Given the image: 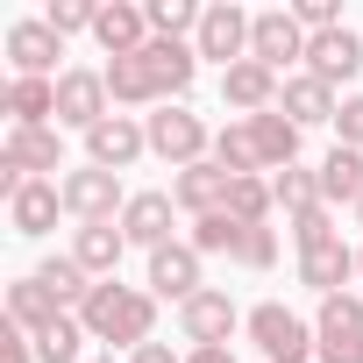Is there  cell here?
Instances as JSON below:
<instances>
[{
    "label": "cell",
    "instance_id": "cell-27",
    "mask_svg": "<svg viewBox=\"0 0 363 363\" xmlns=\"http://www.w3.org/2000/svg\"><path fill=\"white\" fill-rule=\"evenodd\" d=\"M250 135H257V150H264V171H292V164H299V135H306V128H299V121H285L278 107H271V114H257V121H250Z\"/></svg>",
    "mask_w": 363,
    "mask_h": 363
},
{
    "label": "cell",
    "instance_id": "cell-21",
    "mask_svg": "<svg viewBox=\"0 0 363 363\" xmlns=\"http://www.w3.org/2000/svg\"><path fill=\"white\" fill-rule=\"evenodd\" d=\"M72 257L107 285L114 271H121V257H128V235H121V221H79V235H72Z\"/></svg>",
    "mask_w": 363,
    "mask_h": 363
},
{
    "label": "cell",
    "instance_id": "cell-43",
    "mask_svg": "<svg viewBox=\"0 0 363 363\" xmlns=\"http://www.w3.org/2000/svg\"><path fill=\"white\" fill-rule=\"evenodd\" d=\"M186 363H235V349H193Z\"/></svg>",
    "mask_w": 363,
    "mask_h": 363
},
{
    "label": "cell",
    "instance_id": "cell-29",
    "mask_svg": "<svg viewBox=\"0 0 363 363\" xmlns=\"http://www.w3.org/2000/svg\"><path fill=\"white\" fill-rule=\"evenodd\" d=\"M320 200H328V207H342V200L356 207V200H363V150H342V143H335V150L320 157Z\"/></svg>",
    "mask_w": 363,
    "mask_h": 363
},
{
    "label": "cell",
    "instance_id": "cell-10",
    "mask_svg": "<svg viewBox=\"0 0 363 363\" xmlns=\"http://www.w3.org/2000/svg\"><path fill=\"white\" fill-rule=\"evenodd\" d=\"M250 57L271 65V72H285V65L306 57V29L292 22V8H264V15L250 22Z\"/></svg>",
    "mask_w": 363,
    "mask_h": 363
},
{
    "label": "cell",
    "instance_id": "cell-13",
    "mask_svg": "<svg viewBox=\"0 0 363 363\" xmlns=\"http://www.w3.org/2000/svg\"><path fill=\"white\" fill-rule=\"evenodd\" d=\"M200 250L193 242H164V250H150V292L157 299H178V306H186V299H200L207 285H200Z\"/></svg>",
    "mask_w": 363,
    "mask_h": 363
},
{
    "label": "cell",
    "instance_id": "cell-31",
    "mask_svg": "<svg viewBox=\"0 0 363 363\" xmlns=\"http://www.w3.org/2000/svg\"><path fill=\"white\" fill-rule=\"evenodd\" d=\"M214 164H221L228 178H264V150H257L250 121H228V128L214 135Z\"/></svg>",
    "mask_w": 363,
    "mask_h": 363
},
{
    "label": "cell",
    "instance_id": "cell-9",
    "mask_svg": "<svg viewBox=\"0 0 363 363\" xmlns=\"http://www.w3.org/2000/svg\"><path fill=\"white\" fill-rule=\"evenodd\" d=\"M278 93H285V79H278L271 65H257V57H242V65H228V72H221V107H235L242 121L271 114V107H278Z\"/></svg>",
    "mask_w": 363,
    "mask_h": 363
},
{
    "label": "cell",
    "instance_id": "cell-23",
    "mask_svg": "<svg viewBox=\"0 0 363 363\" xmlns=\"http://www.w3.org/2000/svg\"><path fill=\"white\" fill-rule=\"evenodd\" d=\"M0 107L15 128H57V79H8Z\"/></svg>",
    "mask_w": 363,
    "mask_h": 363
},
{
    "label": "cell",
    "instance_id": "cell-20",
    "mask_svg": "<svg viewBox=\"0 0 363 363\" xmlns=\"http://www.w3.org/2000/svg\"><path fill=\"white\" fill-rule=\"evenodd\" d=\"M278 114H285V121H299V128H320V121H335V114H342V100H335V86H320L313 72H292V79H285V93H278Z\"/></svg>",
    "mask_w": 363,
    "mask_h": 363
},
{
    "label": "cell",
    "instance_id": "cell-18",
    "mask_svg": "<svg viewBox=\"0 0 363 363\" xmlns=\"http://www.w3.org/2000/svg\"><path fill=\"white\" fill-rule=\"evenodd\" d=\"M0 164H15L22 178L65 171V135H57V128H8V143H0Z\"/></svg>",
    "mask_w": 363,
    "mask_h": 363
},
{
    "label": "cell",
    "instance_id": "cell-19",
    "mask_svg": "<svg viewBox=\"0 0 363 363\" xmlns=\"http://www.w3.org/2000/svg\"><path fill=\"white\" fill-rule=\"evenodd\" d=\"M171 193H128V207H121V235H128V250H164L171 242Z\"/></svg>",
    "mask_w": 363,
    "mask_h": 363
},
{
    "label": "cell",
    "instance_id": "cell-5",
    "mask_svg": "<svg viewBox=\"0 0 363 363\" xmlns=\"http://www.w3.org/2000/svg\"><path fill=\"white\" fill-rule=\"evenodd\" d=\"M57 186H65V214H79V221H121V207H128L121 178H114V171H100V164L65 171Z\"/></svg>",
    "mask_w": 363,
    "mask_h": 363
},
{
    "label": "cell",
    "instance_id": "cell-44",
    "mask_svg": "<svg viewBox=\"0 0 363 363\" xmlns=\"http://www.w3.org/2000/svg\"><path fill=\"white\" fill-rule=\"evenodd\" d=\"M356 221H363V200H356Z\"/></svg>",
    "mask_w": 363,
    "mask_h": 363
},
{
    "label": "cell",
    "instance_id": "cell-2",
    "mask_svg": "<svg viewBox=\"0 0 363 363\" xmlns=\"http://www.w3.org/2000/svg\"><path fill=\"white\" fill-rule=\"evenodd\" d=\"M143 128H150V157H164L171 171H186V164H200V157L214 150L207 121H200L193 107H178V100H171V107H157V114H150Z\"/></svg>",
    "mask_w": 363,
    "mask_h": 363
},
{
    "label": "cell",
    "instance_id": "cell-25",
    "mask_svg": "<svg viewBox=\"0 0 363 363\" xmlns=\"http://www.w3.org/2000/svg\"><path fill=\"white\" fill-rule=\"evenodd\" d=\"M349 278H356V250H349V242H328V250H306V257H299V285L320 292V299H335Z\"/></svg>",
    "mask_w": 363,
    "mask_h": 363
},
{
    "label": "cell",
    "instance_id": "cell-8",
    "mask_svg": "<svg viewBox=\"0 0 363 363\" xmlns=\"http://www.w3.org/2000/svg\"><path fill=\"white\" fill-rule=\"evenodd\" d=\"M250 22H257V15H242L235 0H214V8L200 15L193 50H200V57H214V65L228 72V65H242V57H250Z\"/></svg>",
    "mask_w": 363,
    "mask_h": 363
},
{
    "label": "cell",
    "instance_id": "cell-33",
    "mask_svg": "<svg viewBox=\"0 0 363 363\" xmlns=\"http://www.w3.org/2000/svg\"><path fill=\"white\" fill-rule=\"evenodd\" d=\"M150 36H164V43H186V36H200V15L207 8H193V0H150Z\"/></svg>",
    "mask_w": 363,
    "mask_h": 363
},
{
    "label": "cell",
    "instance_id": "cell-3",
    "mask_svg": "<svg viewBox=\"0 0 363 363\" xmlns=\"http://www.w3.org/2000/svg\"><path fill=\"white\" fill-rule=\"evenodd\" d=\"M250 342L264 349V363H306L313 356V328L292 313V306H278V299H264V306H250Z\"/></svg>",
    "mask_w": 363,
    "mask_h": 363
},
{
    "label": "cell",
    "instance_id": "cell-15",
    "mask_svg": "<svg viewBox=\"0 0 363 363\" xmlns=\"http://www.w3.org/2000/svg\"><path fill=\"white\" fill-rule=\"evenodd\" d=\"M228 186H235V178H228L214 157H200V164H186V171L171 178V200L200 221V214H221V207H228Z\"/></svg>",
    "mask_w": 363,
    "mask_h": 363
},
{
    "label": "cell",
    "instance_id": "cell-17",
    "mask_svg": "<svg viewBox=\"0 0 363 363\" xmlns=\"http://www.w3.org/2000/svg\"><path fill=\"white\" fill-rule=\"evenodd\" d=\"M57 214H65V186H57V178H29V186L8 200V221H15V235H50L57 228Z\"/></svg>",
    "mask_w": 363,
    "mask_h": 363
},
{
    "label": "cell",
    "instance_id": "cell-35",
    "mask_svg": "<svg viewBox=\"0 0 363 363\" xmlns=\"http://www.w3.org/2000/svg\"><path fill=\"white\" fill-rule=\"evenodd\" d=\"M228 214H235L242 228L271 221V214H278V200H271V178H235V186H228Z\"/></svg>",
    "mask_w": 363,
    "mask_h": 363
},
{
    "label": "cell",
    "instance_id": "cell-22",
    "mask_svg": "<svg viewBox=\"0 0 363 363\" xmlns=\"http://www.w3.org/2000/svg\"><path fill=\"white\" fill-rule=\"evenodd\" d=\"M143 57H150V72H157L164 107H171V100H186V86L200 79V50H193V43H164V36H150V43H143Z\"/></svg>",
    "mask_w": 363,
    "mask_h": 363
},
{
    "label": "cell",
    "instance_id": "cell-12",
    "mask_svg": "<svg viewBox=\"0 0 363 363\" xmlns=\"http://www.w3.org/2000/svg\"><path fill=\"white\" fill-rule=\"evenodd\" d=\"M143 150H150V128H143L135 114H107V121L86 135V164H100V171H114V178H121Z\"/></svg>",
    "mask_w": 363,
    "mask_h": 363
},
{
    "label": "cell",
    "instance_id": "cell-36",
    "mask_svg": "<svg viewBox=\"0 0 363 363\" xmlns=\"http://www.w3.org/2000/svg\"><path fill=\"white\" fill-rule=\"evenodd\" d=\"M292 242H299V257H306V250H328V242H342V228H335V207H313V214H299V221H292Z\"/></svg>",
    "mask_w": 363,
    "mask_h": 363
},
{
    "label": "cell",
    "instance_id": "cell-24",
    "mask_svg": "<svg viewBox=\"0 0 363 363\" xmlns=\"http://www.w3.org/2000/svg\"><path fill=\"white\" fill-rule=\"evenodd\" d=\"M107 93H114V107H164L157 72H150L143 50H135V57H107Z\"/></svg>",
    "mask_w": 363,
    "mask_h": 363
},
{
    "label": "cell",
    "instance_id": "cell-45",
    "mask_svg": "<svg viewBox=\"0 0 363 363\" xmlns=\"http://www.w3.org/2000/svg\"><path fill=\"white\" fill-rule=\"evenodd\" d=\"M93 363H114V356H93Z\"/></svg>",
    "mask_w": 363,
    "mask_h": 363
},
{
    "label": "cell",
    "instance_id": "cell-14",
    "mask_svg": "<svg viewBox=\"0 0 363 363\" xmlns=\"http://www.w3.org/2000/svg\"><path fill=\"white\" fill-rule=\"evenodd\" d=\"M306 72L320 79V86H342V79H356L363 72V36L342 22V29H328V36H306Z\"/></svg>",
    "mask_w": 363,
    "mask_h": 363
},
{
    "label": "cell",
    "instance_id": "cell-41",
    "mask_svg": "<svg viewBox=\"0 0 363 363\" xmlns=\"http://www.w3.org/2000/svg\"><path fill=\"white\" fill-rule=\"evenodd\" d=\"M0 363H36V335L15 328V320H0Z\"/></svg>",
    "mask_w": 363,
    "mask_h": 363
},
{
    "label": "cell",
    "instance_id": "cell-39",
    "mask_svg": "<svg viewBox=\"0 0 363 363\" xmlns=\"http://www.w3.org/2000/svg\"><path fill=\"white\" fill-rule=\"evenodd\" d=\"M292 22H299L306 36H328V29H342V8H335V0H299Z\"/></svg>",
    "mask_w": 363,
    "mask_h": 363
},
{
    "label": "cell",
    "instance_id": "cell-11",
    "mask_svg": "<svg viewBox=\"0 0 363 363\" xmlns=\"http://www.w3.org/2000/svg\"><path fill=\"white\" fill-rule=\"evenodd\" d=\"M57 57H65V36H57L43 15L8 29V65H15V79H50V72H57ZM57 79H65V72H57Z\"/></svg>",
    "mask_w": 363,
    "mask_h": 363
},
{
    "label": "cell",
    "instance_id": "cell-28",
    "mask_svg": "<svg viewBox=\"0 0 363 363\" xmlns=\"http://www.w3.org/2000/svg\"><path fill=\"white\" fill-rule=\"evenodd\" d=\"M57 313H65V306H57V299H50V285H43V278H36V271H29V278H15V285H8V320H15V328H29V335H43V328H50V320H57Z\"/></svg>",
    "mask_w": 363,
    "mask_h": 363
},
{
    "label": "cell",
    "instance_id": "cell-34",
    "mask_svg": "<svg viewBox=\"0 0 363 363\" xmlns=\"http://www.w3.org/2000/svg\"><path fill=\"white\" fill-rule=\"evenodd\" d=\"M186 242H193L200 257H235V250H242V221H235L228 207H221V214H200Z\"/></svg>",
    "mask_w": 363,
    "mask_h": 363
},
{
    "label": "cell",
    "instance_id": "cell-40",
    "mask_svg": "<svg viewBox=\"0 0 363 363\" xmlns=\"http://www.w3.org/2000/svg\"><path fill=\"white\" fill-rule=\"evenodd\" d=\"M335 143H342V150H363V93L342 100V114H335Z\"/></svg>",
    "mask_w": 363,
    "mask_h": 363
},
{
    "label": "cell",
    "instance_id": "cell-6",
    "mask_svg": "<svg viewBox=\"0 0 363 363\" xmlns=\"http://www.w3.org/2000/svg\"><path fill=\"white\" fill-rule=\"evenodd\" d=\"M242 320H250V313H242L228 292H214V285H207L200 299H186V306H178V335H186L193 349H228V335H235Z\"/></svg>",
    "mask_w": 363,
    "mask_h": 363
},
{
    "label": "cell",
    "instance_id": "cell-32",
    "mask_svg": "<svg viewBox=\"0 0 363 363\" xmlns=\"http://www.w3.org/2000/svg\"><path fill=\"white\" fill-rule=\"evenodd\" d=\"M93 335H86V320L79 313H57L43 335H36V363H79V349H86Z\"/></svg>",
    "mask_w": 363,
    "mask_h": 363
},
{
    "label": "cell",
    "instance_id": "cell-37",
    "mask_svg": "<svg viewBox=\"0 0 363 363\" xmlns=\"http://www.w3.org/2000/svg\"><path fill=\"white\" fill-rule=\"evenodd\" d=\"M235 264H242V271H271V264H278V228H271V221L242 228V250H235Z\"/></svg>",
    "mask_w": 363,
    "mask_h": 363
},
{
    "label": "cell",
    "instance_id": "cell-1",
    "mask_svg": "<svg viewBox=\"0 0 363 363\" xmlns=\"http://www.w3.org/2000/svg\"><path fill=\"white\" fill-rule=\"evenodd\" d=\"M79 320H86V335H93V342H114V349H128V356H135V349L150 342V328H157V292L107 278V285H93V299L79 306Z\"/></svg>",
    "mask_w": 363,
    "mask_h": 363
},
{
    "label": "cell",
    "instance_id": "cell-7",
    "mask_svg": "<svg viewBox=\"0 0 363 363\" xmlns=\"http://www.w3.org/2000/svg\"><path fill=\"white\" fill-rule=\"evenodd\" d=\"M107 114H114L107 72H86V65H79V72H65V79H57V128H86V135H93Z\"/></svg>",
    "mask_w": 363,
    "mask_h": 363
},
{
    "label": "cell",
    "instance_id": "cell-30",
    "mask_svg": "<svg viewBox=\"0 0 363 363\" xmlns=\"http://www.w3.org/2000/svg\"><path fill=\"white\" fill-rule=\"evenodd\" d=\"M271 200H278V214H285V221H299V214L328 207V200H320V171H306V164H292V171H271Z\"/></svg>",
    "mask_w": 363,
    "mask_h": 363
},
{
    "label": "cell",
    "instance_id": "cell-26",
    "mask_svg": "<svg viewBox=\"0 0 363 363\" xmlns=\"http://www.w3.org/2000/svg\"><path fill=\"white\" fill-rule=\"evenodd\" d=\"M36 278L50 285V299H57L65 313H79V306L93 299V285H100V278H93V271H86L72 250H65V257H43V264H36Z\"/></svg>",
    "mask_w": 363,
    "mask_h": 363
},
{
    "label": "cell",
    "instance_id": "cell-38",
    "mask_svg": "<svg viewBox=\"0 0 363 363\" xmlns=\"http://www.w3.org/2000/svg\"><path fill=\"white\" fill-rule=\"evenodd\" d=\"M43 22H50L57 36H79V29H93V22H100V0H50Z\"/></svg>",
    "mask_w": 363,
    "mask_h": 363
},
{
    "label": "cell",
    "instance_id": "cell-16",
    "mask_svg": "<svg viewBox=\"0 0 363 363\" xmlns=\"http://www.w3.org/2000/svg\"><path fill=\"white\" fill-rule=\"evenodd\" d=\"M93 43L107 57H135L150 43V15L135 8V0H100V22H93Z\"/></svg>",
    "mask_w": 363,
    "mask_h": 363
},
{
    "label": "cell",
    "instance_id": "cell-42",
    "mask_svg": "<svg viewBox=\"0 0 363 363\" xmlns=\"http://www.w3.org/2000/svg\"><path fill=\"white\" fill-rule=\"evenodd\" d=\"M128 363H186V356H171V349H164V342H143V349H135V356H128Z\"/></svg>",
    "mask_w": 363,
    "mask_h": 363
},
{
    "label": "cell",
    "instance_id": "cell-4",
    "mask_svg": "<svg viewBox=\"0 0 363 363\" xmlns=\"http://www.w3.org/2000/svg\"><path fill=\"white\" fill-rule=\"evenodd\" d=\"M313 356L320 363H363V299L356 292L320 299V313H313Z\"/></svg>",
    "mask_w": 363,
    "mask_h": 363
}]
</instances>
